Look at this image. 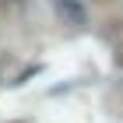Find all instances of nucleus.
Instances as JSON below:
<instances>
[{
  "label": "nucleus",
  "instance_id": "nucleus-1",
  "mask_svg": "<svg viewBox=\"0 0 123 123\" xmlns=\"http://www.w3.org/2000/svg\"><path fill=\"white\" fill-rule=\"evenodd\" d=\"M49 7L56 11V18L63 21V25H70V28H81V25H88V11L77 4V0H49Z\"/></svg>",
  "mask_w": 123,
  "mask_h": 123
}]
</instances>
